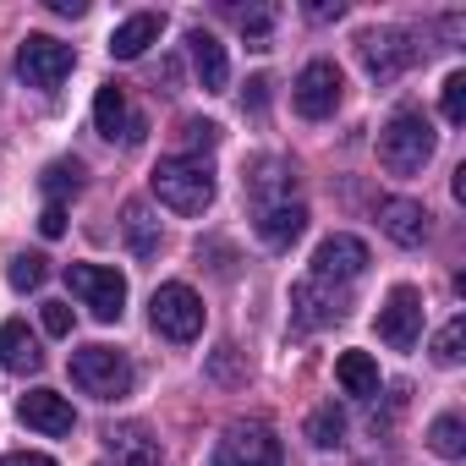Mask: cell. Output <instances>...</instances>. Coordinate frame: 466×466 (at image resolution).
Returning <instances> with one entry per match:
<instances>
[{"label": "cell", "mask_w": 466, "mask_h": 466, "mask_svg": "<svg viewBox=\"0 0 466 466\" xmlns=\"http://www.w3.org/2000/svg\"><path fill=\"white\" fill-rule=\"evenodd\" d=\"M264 99H269V77H253V83H248V105L264 110Z\"/></svg>", "instance_id": "obj_36"}, {"label": "cell", "mask_w": 466, "mask_h": 466, "mask_svg": "<svg viewBox=\"0 0 466 466\" xmlns=\"http://www.w3.org/2000/svg\"><path fill=\"white\" fill-rule=\"evenodd\" d=\"M187 56H192L198 88H203V94H225V83H230V56H225V45H219L208 28H192V34H187Z\"/></svg>", "instance_id": "obj_14"}, {"label": "cell", "mask_w": 466, "mask_h": 466, "mask_svg": "<svg viewBox=\"0 0 466 466\" xmlns=\"http://www.w3.org/2000/svg\"><path fill=\"white\" fill-rule=\"evenodd\" d=\"M368 269V242L362 237H346V230H335V237H324L319 242V253H313V275L319 280H357Z\"/></svg>", "instance_id": "obj_12"}, {"label": "cell", "mask_w": 466, "mask_h": 466, "mask_svg": "<svg viewBox=\"0 0 466 466\" xmlns=\"http://www.w3.org/2000/svg\"><path fill=\"white\" fill-rule=\"evenodd\" d=\"M346 308H351L346 291L329 286V280H319V275H308V280L291 286V319H297L302 329H324V324L346 319Z\"/></svg>", "instance_id": "obj_11"}, {"label": "cell", "mask_w": 466, "mask_h": 466, "mask_svg": "<svg viewBox=\"0 0 466 466\" xmlns=\"http://www.w3.org/2000/svg\"><path fill=\"white\" fill-rule=\"evenodd\" d=\"M0 368H6V373H39V368H45L39 335H34L23 319H6V324H0Z\"/></svg>", "instance_id": "obj_17"}, {"label": "cell", "mask_w": 466, "mask_h": 466, "mask_svg": "<svg viewBox=\"0 0 466 466\" xmlns=\"http://www.w3.org/2000/svg\"><path fill=\"white\" fill-rule=\"evenodd\" d=\"M340 433H346V417H340V406L329 400V406H319L313 417H308V439L319 444V450H335L340 444Z\"/></svg>", "instance_id": "obj_25"}, {"label": "cell", "mask_w": 466, "mask_h": 466, "mask_svg": "<svg viewBox=\"0 0 466 466\" xmlns=\"http://www.w3.org/2000/svg\"><path fill=\"white\" fill-rule=\"evenodd\" d=\"M248 192H253V208L286 203V198H291V165H280V159H258V170L248 176Z\"/></svg>", "instance_id": "obj_21"}, {"label": "cell", "mask_w": 466, "mask_h": 466, "mask_svg": "<svg viewBox=\"0 0 466 466\" xmlns=\"http://www.w3.org/2000/svg\"><path fill=\"white\" fill-rule=\"evenodd\" d=\"M357 61H362V72H368L373 83H395V77L417 61V45H411L400 28H368V34L357 39Z\"/></svg>", "instance_id": "obj_9"}, {"label": "cell", "mask_w": 466, "mask_h": 466, "mask_svg": "<svg viewBox=\"0 0 466 466\" xmlns=\"http://www.w3.org/2000/svg\"><path fill=\"white\" fill-rule=\"evenodd\" d=\"M269 23H275L269 12H248V17H242V34H248L253 50H269Z\"/></svg>", "instance_id": "obj_31"}, {"label": "cell", "mask_w": 466, "mask_h": 466, "mask_svg": "<svg viewBox=\"0 0 466 466\" xmlns=\"http://www.w3.org/2000/svg\"><path fill=\"white\" fill-rule=\"evenodd\" d=\"M72 66H77V50L61 45V39H50V34H28L17 45V77L28 88H61L72 77Z\"/></svg>", "instance_id": "obj_6"}, {"label": "cell", "mask_w": 466, "mask_h": 466, "mask_svg": "<svg viewBox=\"0 0 466 466\" xmlns=\"http://www.w3.org/2000/svg\"><path fill=\"white\" fill-rule=\"evenodd\" d=\"M50 12H61V17H83L88 6H83V0H50Z\"/></svg>", "instance_id": "obj_37"}, {"label": "cell", "mask_w": 466, "mask_h": 466, "mask_svg": "<svg viewBox=\"0 0 466 466\" xmlns=\"http://www.w3.org/2000/svg\"><path fill=\"white\" fill-rule=\"evenodd\" d=\"M176 137H181V148H214L219 143V127L214 121H181Z\"/></svg>", "instance_id": "obj_30"}, {"label": "cell", "mask_w": 466, "mask_h": 466, "mask_svg": "<svg viewBox=\"0 0 466 466\" xmlns=\"http://www.w3.org/2000/svg\"><path fill=\"white\" fill-rule=\"evenodd\" d=\"M379 230L400 248H422L428 242V208L411 203V198H384L379 203Z\"/></svg>", "instance_id": "obj_16"}, {"label": "cell", "mask_w": 466, "mask_h": 466, "mask_svg": "<svg viewBox=\"0 0 466 466\" xmlns=\"http://www.w3.org/2000/svg\"><path fill=\"white\" fill-rule=\"evenodd\" d=\"M66 286H72V291L83 297V308H88L94 319H105V324H116L121 308H127V275L110 269V264H66Z\"/></svg>", "instance_id": "obj_7"}, {"label": "cell", "mask_w": 466, "mask_h": 466, "mask_svg": "<svg viewBox=\"0 0 466 466\" xmlns=\"http://www.w3.org/2000/svg\"><path fill=\"white\" fill-rule=\"evenodd\" d=\"M214 466H286V450L275 439L269 422L248 417V422H230L214 444Z\"/></svg>", "instance_id": "obj_4"}, {"label": "cell", "mask_w": 466, "mask_h": 466, "mask_svg": "<svg viewBox=\"0 0 466 466\" xmlns=\"http://www.w3.org/2000/svg\"><path fill=\"white\" fill-rule=\"evenodd\" d=\"M148 319H154V329H159L165 340L187 346V340H198V335H203V297H198L192 286L170 280V286H159V291H154Z\"/></svg>", "instance_id": "obj_5"}, {"label": "cell", "mask_w": 466, "mask_h": 466, "mask_svg": "<svg viewBox=\"0 0 466 466\" xmlns=\"http://www.w3.org/2000/svg\"><path fill=\"white\" fill-rule=\"evenodd\" d=\"M94 127L116 143V137H127V143H137L143 137V121L127 110V94H121V83H105L99 88V99H94Z\"/></svg>", "instance_id": "obj_18"}, {"label": "cell", "mask_w": 466, "mask_h": 466, "mask_svg": "<svg viewBox=\"0 0 466 466\" xmlns=\"http://www.w3.org/2000/svg\"><path fill=\"white\" fill-rule=\"evenodd\" d=\"M159 34H165V17H159V12H137V17H127V23L110 34V56H116V61H137L148 45H159Z\"/></svg>", "instance_id": "obj_20"}, {"label": "cell", "mask_w": 466, "mask_h": 466, "mask_svg": "<svg viewBox=\"0 0 466 466\" xmlns=\"http://www.w3.org/2000/svg\"><path fill=\"white\" fill-rule=\"evenodd\" d=\"M105 444H110V455L121 461V466H159V439L143 428V422H116L110 433H105Z\"/></svg>", "instance_id": "obj_19"}, {"label": "cell", "mask_w": 466, "mask_h": 466, "mask_svg": "<svg viewBox=\"0 0 466 466\" xmlns=\"http://www.w3.org/2000/svg\"><path fill=\"white\" fill-rule=\"evenodd\" d=\"M17 417H23L28 428L50 433V439H61V433H72V428H77L72 400H66V395H56V390H28V395L17 400Z\"/></svg>", "instance_id": "obj_13"}, {"label": "cell", "mask_w": 466, "mask_h": 466, "mask_svg": "<svg viewBox=\"0 0 466 466\" xmlns=\"http://www.w3.org/2000/svg\"><path fill=\"white\" fill-rule=\"evenodd\" d=\"M379 340L395 351H411L422 340V291L417 286H395L390 302L379 308Z\"/></svg>", "instance_id": "obj_10"}, {"label": "cell", "mask_w": 466, "mask_h": 466, "mask_svg": "<svg viewBox=\"0 0 466 466\" xmlns=\"http://www.w3.org/2000/svg\"><path fill=\"white\" fill-rule=\"evenodd\" d=\"M444 121H466V72H450L444 77Z\"/></svg>", "instance_id": "obj_29"}, {"label": "cell", "mask_w": 466, "mask_h": 466, "mask_svg": "<svg viewBox=\"0 0 466 466\" xmlns=\"http://www.w3.org/2000/svg\"><path fill=\"white\" fill-rule=\"evenodd\" d=\"M154 198L176 214H203L214 203V170L198 159V154H170L154 165Z\"/></svg>", "instance_id": "obj_1"}, {"label": "cell", "mask_w": 466, "mask_h": 466, "mask_svg": "<svg viewBox=\"0 0 466 466\" xmlns=\"http://www.w3.org/2000/svg\"><path fill=\"white\" fill-rule=\"evenodd\" d=\"M340 12H346V6H340V0H335V6H329V0H319V6H308V17H313V23H329V17L340 23Z\"/></svg>", "instance_id": "obj_35"}, {"label": "cell", "mask_w": 466, "mask_h": 466, "mask_svg": "<svg viewBox=\"0 0 466 466\" xmlns=\"http://www.w3.org/2000/svg\"><path fill=\"white\" fill-rule=\"evenodd\" d=\"M127 242H132V253L137 258H154L159 253V219L148 214V203H127Z\"/></svg>", "instance_id": "obj_23"}, {"label": "cell", "mask_w": 466, "mask_h": 466, "mask_svg": "<svg viewBox=\"0 0 466 466\" xmlns=\"http://www.w3.org/2000/svg\"><path fill=\"white\" fill-rule=\"evenodd\" d=\"M45 329L50 335H72V308L66 302H45Z\"/></svg>", "instance_id": "obj_32"}, {"label": "cell", "mask_w": 466, "mask_h": 466, "mask_svg": "<svg viewBox=\"0 0 466 466\" xmlns=\"http://www.w3.org/2000/svg\"><path fill=\"white\" fill-rule=\"evenodd\" d=\"M39 230H45V237L56 242V237H61V230H66V208H61V203H50V208L39 214Z\"/></svg>", "instance_id": "obj_33"}, {"label": "cell", "mask_w": 466, "mask_h": 466, "mask_svg": "<svg viewBox=\"0 0 466 466\" xmlns=\"http://www.w3.org/2000/svg\"><path fill=\"white\" fill-rule=\"evenodd\" d=\"M72 384L94 400H121L132 390V362L116 346H77L72 351Z\"/></svg>", "instance_id": "obj_3"}, {"label": "cell", "mask_w": 466, "mask_h": 466, "mask_svg": "<svg viewBox=\"0 0 466 466\" xmlns=\"http://www.w3.org/2000/svg\"><path fill=\"white\" fill-rule=\"evenodd\" d=\"M340 94H346V77H340L335 61H308L297 72V83H291V105L308 121H329L340 110Z\"/></svg>", "instance_id": "obj_8"}, {"label": "cell", "mask_w": 466, "mask_h": 466, "mask_svg": "<svg viewBox=\"0 0 466 466\" xmlns=\"http://www.w3.org/2000/svg\"><path fill=\"white\" fill-rule=\"evenodd\" d=\"M83 187V165L77 159H56L50 170H45V192H50V203H61L66 192H77Z\"/></svg>", "instance_id": "obj_27"}, {"label": "cell", "mask_w": 466, "mask_h": 466, "mask_svg": "<svg viewBox=\"0 0 466 466\" xmlns=\"http://www.w3.org/2000/svg\"><path fill=\"white\" fill-rule=\"evenodd\" d=\"M433 127H428V116H417V110H395L384 127H379V165L390 170V176H417L428 159H433Z\"/></svg>", "instance_id": "obj_2"}, {"label": "cell", "mask_w": 466, "mask_h": 466, "mask_svg": "<svg viewBox=\"0 0 466 466\" xmlns=\"http://www.w3.org/2000/svg\"><path fill=\"white\" fill-rule=\"evenodd\" d=\"M253 230H258V242H264V248H291L302 230H308V208H302L297 198L269 203V208H253Z\"/></svg>", "instance_id": "obj_15"}, {"label": "cell", "mask_w": 466, "mask_h": 466, "mask_svg": "<svg viewBox=\"0 0 466 466\" xmlns=\"http://www.w3.org/2000/svg\"><path fill=\"white\" fill-rule=\"evenodd\" d=\"M6 280H12L17 291H39V286H45V258H39V253H17V258L6 264Z\"/></svg>", "instance_id": "obj_28"}, {"label": "cell", "mask_w": 466, "mask_h": 466, "mask_svg": "<svg viewBox=\"0 0 466 466\" xmlns=\"http://www.w3.org/2000/svg\"><path fill=\"white\" fill-rule=\"evenodd\" d=\"M428 444H433L444 461H461V455H466V428H461V417H455V411L433 417V428H428Z\"/></svg>", "instance_id": "obj_24"}, {"label": "cell", "mask_w": 466, "mask_h": 466, "mask_svg": "<svg viewBox=\"0 0 466 466\" xmlns=\"http://www.w3.org/2000/svg\"><path fill=\"white\" fill-rule=\"evenodd\" d=\"M335 379H340V390L346 395H379V362L368 357V351H340V362H335Z\"/></svg>", "instance_id": "obj_22"}, {"label": "cell", "mask_w": 466, "mask_h": 466, "mask_svg": "<svg viewBox=\"0 0 466 466\" xmlns=\"http://www.w3.org/2000/svg\"><path fill=\"white\" fill-rule=\"evenodd\" d=\"M0 466H56L50 455H34V450H17V455H0Z\"/></svg>", "instance_id": "obj_34"}, {"label": "cell", "mask_w": 466, "mask_h": 466, "mask_svg": "<svg viewBox=\"0 0 466 466\" xmlns=\"http://www.w3.org/2000/svg\"><path fill=\"white\" fill-rule=\"evenodd\" d=\"M466 357V319H450L439 335H433V362L439 368H455Z\"/></svg>", "instance_id": "obj_26"}]
</instances>
